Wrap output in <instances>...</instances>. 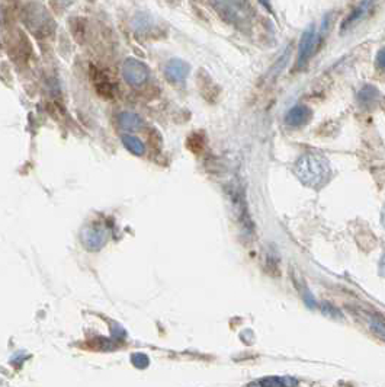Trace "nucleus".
Segmentation results:
<instances>
[{
    "instance_id": "obj_14",
    "label": "nucleus",
    "mask_w": 385,
    "mask_h": 387,
    "mask_svg": "<svg viewBox=\"0 0 385 387\" xmlns=\"http://www.w3.org/2000/svg\"><path fill=\"white\" fill-rule=\"evenodd\" d=\"M60 2H63V3H70L71 0H60Z\"/></svg>"
},
{
    "instance_id": "obj_13",
    "label": "nucleus",
    "mask_w": 385,
    "mask_h": 387,
    "mask_svg": "<svg viewBox=\"0 0 385 387\" xmlns=\"http://www.w3.org/2000/svg\"><path fill=\"white\" fill-rule=\"evenodd\" d=\"M382 224H384V227H385V207H384V210H382Z\"/></svg>"
},
{
    "instance_id": "obj_5",
    "label": "nucleus",
    "mask_w": 385,
    "mask_h": 387,
    "mask_svg": "<svg viewBox=\"0 0 385 387\" xmlns=\"http://www.w3.org/2000/svg\"><path fill=\"white\" fill-rule=\"evenodd\" d=\"M124 75L129 83L138 84L146 79L147 70L141 63L136 62V60H128V62L124 64Z\"/></svg>"
},
{
    "instance_id": "obj_4",
    "label": "nucleus",
    "mask_w": 385,
    "mask_h": 387,
    "mask_svg": "<svg viewBox=\"0 0 385 387\" xmlns=\"http://www.w3.org/2000/svg\"><path fill=\"white\" fill-rule=\"evenodd\" d=\"M310 118H311L310 108H307L306 105H297L291 108L285 115V123L291 127H299L307 124Z\"/></svg>"
},
{
    "instance_id": "obj_12",
    "label": "nucleus",
    "mask_w": 385,
    "mask_h": 387,
    "mask_svg": "<svg viewBox=\"0 0 385 387\" xmlns=\"http://www.w3.org/2000/svg\"><path fill=\"white\" fill-rule=\"evenodd\" d=\"M374 329L377 331V333H381V332H385V329H384V326H381V325H374ZM384 338H385V335H384Z\"/></svg>"
},
{
    "instance_id": "obj_9",
    "label": "nucleus",
    "mask_w": 385,
    "mask_h": 387,
    "mask_svg": "<svg viewBox=\"0 0 385 387\" xmlns=\"http://www.w3.org/2000/svg\"><path fill=\"white\" fill-rule=\"evenodd\" d=\"M297 384L293 379H285V377H269L256 383H251L250 386H294Z\"/></svg>"
},
{
    "instance_id": "obj_1",
    "label": "nucleus",
    "mask_w": 385,
    "mask_h": 387,
    "mask_svg": "<svg viewBox=\"0 0 385 387\" xmlns=\"http://www.w3.org/2000/svg\"><path fill=\"white\" fill-rule=\"evenodd\" d=\"M294 172L304 185L319 189L329 183L332 167L324 156L319 153H306L297 161Z\"/></svg>"
},
{
    "instance_id": "obj_2",
    "label": "nucleus",
    "mask_w": 385,
    "mask_h": 387,
    "mask_svg": "<svg viewBox=\"0 0 385 387\" xmlns=\"http://www.w3.org/2000/svg\"><path fill=\"white\" fill-rule=\"evenodd\" d=\"M210 5L228 25L243 32L251 30L255 10L249 3V0H210Z\"/></svg>"
},
{
    "instance_id": "obj_3",
    "label": "nucleus",
    "mask_w": 385,
    "mask_h": 387,
    "mask_svg": "<svg viewBox=\"0 0 385 387\" xmlns=\"http://www.w3.org/2000/svg\"><path fill=\"white\" fill-rule=\"evenodd\" d=\"M321 35L316 31V27L308 25L307 30L303 32V37L299 40L298 45V58H297V69H303L310 58L316 54Z\"/></svg>"
},
{
    "instance_id": "obj_7",
    "label": "nucleus",
    "mask_w": 385,
    "mask_h": 387,
    "mask_svg": "<svg viewBox=\"0 0 385 387\" xmlns=\"http://www.w3.org/2000/svg\"><path fill=\"white\" fill-rule=\"evenodd\" d=\"M189 71V66L182 60H172L166 67V75L173 82H182Z\"/></svg>"
},
{
    "instance_id": "obj_11",
    "label": "nucleus",
    "mask_w": 385,
    "mask_h": 387,
    "mask_svg": "<svg viewBox=\"0 0 385 387\" xmlns=\"http://www.w3.org/2000/svg\"><path fill=\"white\" fill-rule=\"evenodd\" d=\"M380 272L382 275H385V253H384V257L381 258V262H380Z\"/></svg>"
},
{
    "instance_id": "obj_8",
    "label": "nucleus",
    "mask_w": 385,
    "mask_h": 387,
    "mask_svg": "<svg viewBox=\"0 0 385 387\" xmlns=\"http://www.w3.org/2000/svg\"><path fill=\"white\" fill-rule=\"evenodd\" d=\"M377 98H378V91L374 86H365L358 95V99L362 105L374 104Z\"/></svg>"
},
{
    "instance_id": "obj_10",
    "label": "nucleus",
    "mask_w": 385,
    "mask_h": 387,
    "mask_svg": "<svg viewBox=\"0 0 385 387\" xmlns=\"http://www.w3.org/2000/svg\"><path fill=\"white\" fill-rule=\"evenodd\" d=\"M377 66L381 70H385V47L381 48L377 54Z\"/></svg>"
},
{
    "instance_id": "obj_6",
    "label": "nucleus",
    "mask_w": 385,
    "mask_h": 387,
    "mask_svg": "<svg viewBox=\"0 0 385 387\" xmlns=\"http://www.w3.org/2000/svg\"><path fill=\"white\" fill-rule=\"evenodd\" d=\"M369 6H371V0H364L362 3H360L351 15H349L345 21H343V23H342V27H340V30H342V32H346L347 30H351V28H353L358 22H360L362 21V18L368 14V10H369Z\"/></svg>"
}]
</instances>
